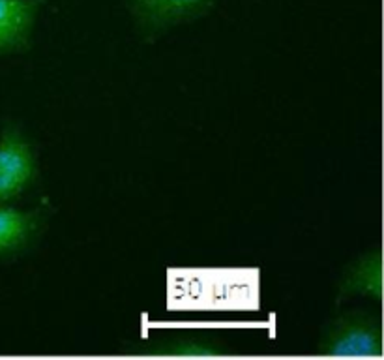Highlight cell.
<instances>
[{"label":"cell","mask_w":384,"mask_h":360,"mask_svg":"<svg viewBox=\"0 0 384 360\" xmlns=\"http://www.w3.org/2000/svg\"><path fill=\"white\" fill-rule=\"evenodd\" d=\"M383 321L369 312H351L338 317L319 342V353L326 357L369 359L383 355Z\"/></svg>","instance_id":"cell-1"},{"label":"cell","mask_w":384,"mask_h":360,"mask_svg":"<svg viewBox=\"0 0 384 360\" xmlns=\"http://www.w3.org/2000/svg\"><path fill=\"white\" fill-rule=\"evenodd\" d=\"M145 355H162V357H217L225 353V347L217 342L197 340V338H177L160 342L143 349Z\"/></svg>","instance_id":"cell-7"},{"label":"cell","mask_w":384,"mask_h":360,"mask_svg":"<svg viewBox=\"0 0 384 360\" xmlns=\"http://www.w3.org/2000/svg\"><path fill=\"white\" fill-rule=\"evenodd\" d=\"M39 212H24L0 205V257L23 252L39 227Z\"/></svg>","instance_id":"cell-6"},{"label":"cell","mask_w":384,"mask_h":360,"mask_svg":"<svg viewBox=\"0 0 384 360\" xmlns=\"http://www.w3.org/2000/svg\"><path fill=\"white\" fill-rule=\"evenodd\" d=\"M368 297L375 302L383 300V250H375L360 255L351 267L347 268L341 280V297Z\"/></svg>","instance_id":"cell-5"},{"label":"cell","mask_w":384,"mask_h":360,"mask_svg":"<svg viewBox=\"0 0 384 360\" xmlns=\"http://www.w3.org/2000/svg\"><path fill=\"white\" fill-rule=\"evenodd\" d=\"M214 0H126L137 24L146 32H160L202 15Z\"/></svg>","instance_id":"cell-3"},{"label":"cell","mask_w":384,"mask_h":360,"mask_svg":"<svg viewBox=\"0 0 384 360\" xmlns=\"http://www.w3.org/2000/svg\"><path fill=\"white\" fill-rule=\"evenodd\" d=\"M41 0H0V53L28 47Z\"/></svg>","instance_id":"cell-4"},{"label":"cell","mask_w":384,"mask_h":360,"mask_svg":"<svg viewBox=\"0 0 384 360\" xmlns=\"http://www.w3.org/2000/svg\"><path fill=\"white\" fill-rule=\"evenodd\" d=\"M36 156L28 139L15 126L0 135V205L17 199L36 178Z\"/></svg>","instance_id":"cell-2"}]
</instances>
